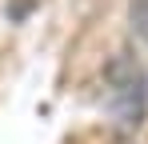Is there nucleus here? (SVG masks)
Returning a JSON list of instances; mask_svg holds the SVG:
<instances>
[{"mask_svg":"<svg viewBox=\"0 0 148 144\" xmlns=\"http://www.w3.org/2000/svg\"><path fill=\"white\" fill-rule=\"evenodd\" d=\"M100 100L108 108V116L120 128H136L148 112V72L136 60V52H116L104 68V84H100Z\"/></svg>","mask_w":148,"mask_h":144,"instance_id":"nucleus-1","label":"nucleus"},{"mask_svg":"<svg viewBox=\"0 0 148 144\" xmlns=\"http://www.w3.org/2000/svg\"><path fill=\"white\" fill-rule=\"evenodd\" d=\"M132 32L148 44V0H132Z\"/></svg>","mask_w":148,"mask_h":144,"instance_id":"nucleus-2","label":"nucleus"}]
</instances>
